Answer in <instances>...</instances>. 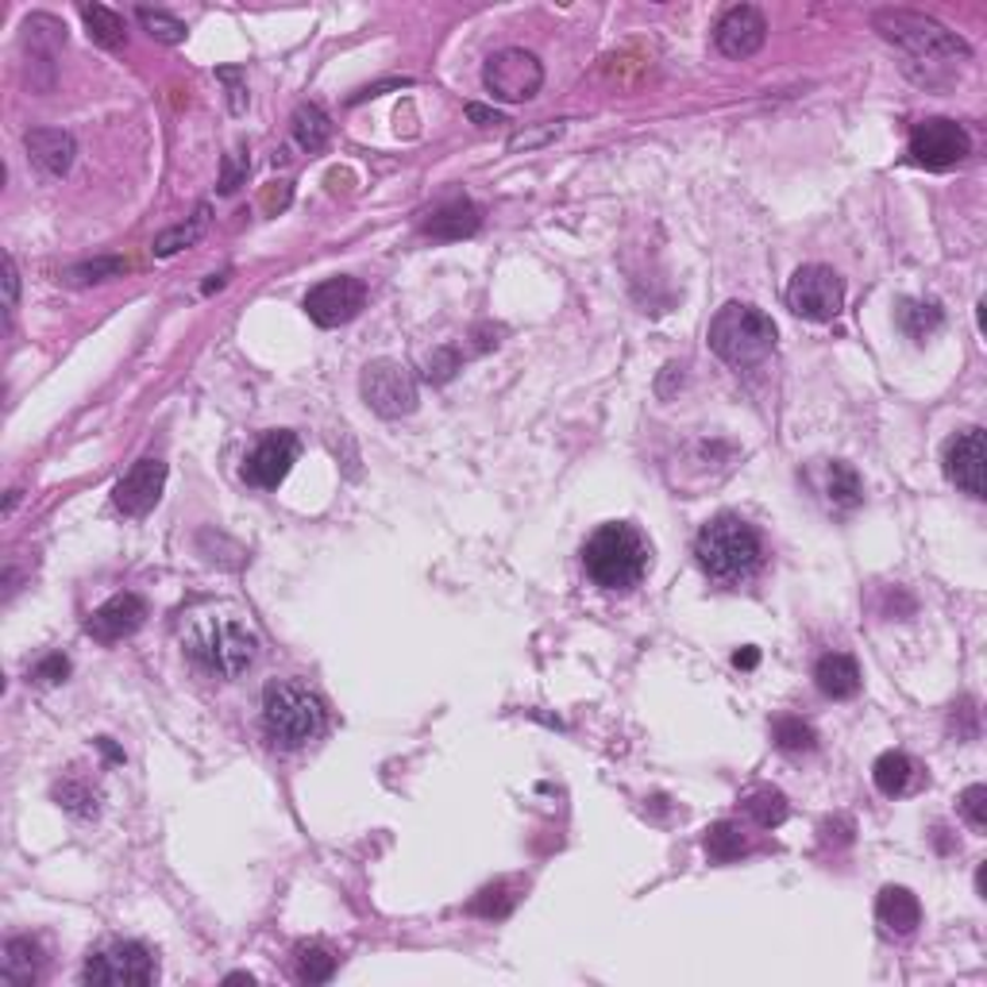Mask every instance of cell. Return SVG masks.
Returning a JSON list of instances; mask_svg holds the SVG:
<instances>
[{"label": "cell", "instance_id": "1", "mask_svg": "<svg viewBox=\"0 0 987 987\" xmlns=\"http://www.w3.org/2000/svg\"><path fill=\"white\" fill-rule=\"evenodd\" d=\"M181 645L209 675L236 679L255 663L259 637L232 606H201L181 621Z\"/></svg>", "mask_w": 987, "mask_h": 987}, {"label": "cell", "instance_id": "2", "mask_svg": "<svg viewBox=\"0 0 987 987\" xmlns=\"http://www.w3.org/2000/svg\"><path fill=\"white\" fill-rule=\"evenodd\" d=\"M648 563H653V548L641 537L637 525L628 521L598 525L587 544H583V567L602 590L637 587L645 579Z\"/></svg>", "mask_w": 987, "mask_h": 987}, {"label": "cell", "instance_id": "3", "mask_svg": "<svg viewBox=\"0 0 987 987\" xmlns=\"http://www.w3.org/2000/svg\"><path fill=\"white\" fill-rule=\"evenodd\" d=\"M694 555H698L702 572L718 583L749 579L764 560V540L744 517L718 514L714 521L702 525L698 540H694Z\"/></svg>", "mask_w": 987, "mask_h": 987}, {"label": "cell", "instance_id": "4", "mask_svg": "<svg viewBox=\"0 0 987 987\" xmlns=\"http://www.w3.org/2000/svg\"><path fill=\"white\" fill-rule=\"evenodd\" d=\"M262 726L278 749H305L325 733V706L305 683L278 679L262 691Z\"/></svg>", "mask_w": 987, "mask_h": 987}, {"label": "cell", "instance_id": "5", "mask_svg": "<svg viewBox=\"0 0 987 987\" xmlns=\"http://www.w3.org/2000/svg\"><path fill=\"white\" fill-rule=\"evenodd\" d=\"M710 351L729 367H756L775 351V320L756 305L729 302L710 320Z\"/></svg>", "mask_w": 987, "mask_h": 987}, {"label": "cell", "instance_id": "6", "mask_svg": "<svg viewBox=\"0 0 987 987\" xmlns=\"http://www.w3.org/2000/svg\"><path fill=\"white\" fill-rule=\"evenodd\" d=\"M872 27L888 43L910 50L914 58H926V62H964L968 58V47L949 27H941L938 20L923 16V12L883 9L872 16Z\"/></svg>", "mask_w": 987, "mask_h": 987}, {"label": "cell", "instance_id": "7", "mask_svg": "<svg viewBox=\"0 0 987 987\" xmlns=\"http://www.w3.org/2000/svg\"><path fill=\"white\" fill-rule=\"evenodd\" d=\"M82 979L93 987H148L158 979V961L139 941H108L85 961Z\"/></svg>", "mask_w": 987, "mask_h": 987}, {"label": "cell", "instance_id": "8", "mask_svg": "<svg viewBox=\"0 0 987 987\" xmlns=\"http://www.w3.org/2000/svg\"><path fill=\"white\" fill-rule=\"evenodd\" d=\"M482 85L506 105H521V101H532L544 85V66L532 50L521 47H506L498 55L486 58V70H482Z\"/></svg>", "mask_w": 987, "mask_h": 987}, {"label": "cell", "instance_id": "9", "mask_svg": "<svg viewBox=\"0 0 987 987\" xmlns=\"http://www.w3.org/2000/svg\"><path fill=\"white\" fill-rule=\"evenodd\" d=\"M787 305L791 313H799L802 320H833L845 305V282L833 267H822V262H810V267H799L787 282Z\"/></svg>", "mask_w": 987, "mask_h": 987}, {"label": "cell", "instance_id": "10", "mask_svg": "<svg viewBox=\"0 0 987 987\" xmlns=\"http://www.w3.org/2000/svg\"><path fill=\"white\" fill-rule=\"evenodd\" d=\"M363 401L375 409L378 416H409L416 409V378L398 360H375L363 367L360 378Z\"/></svg>", "mask_w": 987, "mask_h": 987}, {"label": "cell", "instance_id": "11", "mask_svg": "<svg viewBox=\"0 0 987 987\" xmlns=\"http://www.w3.org/2000/svg\"><path fill=\"white\" fill-rule=\"evenodd\" d=\"M968 155H972V139L956 120L930 116V120L914 124L910 158L918 166H926V171H953V166L964 163Z\"/></svg>", "mask_w": 987, "mask_h": 987}, {"label": "cell", "instance_id": "12", "mask_svg": "<svg viewBox=\"0 0 987 987\" xmlns=\"http://www.w3.org/2000/svg\"><path fill=\"white\" fill-rule=\"evenodd\" d=\"M363 305H367V286L351 274L325 278L320 286H313L309 294H305V313H309L320 328L348 325V320L360 317Z\"/></svg>", "mask_w": 987, "mask_h": 987}, {"label": "cell", "instance_id": "13", "mask_svg": "<svg viewBox=\"0 0 987 987\" xmlns=\"http://www.w3.org/2000/svg\"><path fill=\"white\" fill-rule=\"evenodd\" d=\"M297 451H302V440L294 433H267L244 459V479L259 490H274L278 482L286 479L290 467L297 463Z\"/></svg>", "mask_w": 987, "mask_h": 987}, {"label": "cell", "instance_id": "14", "mask_svg": "<svg viewBox=\"0 0 987 987\" xmlns=\"http://www.w3.org/2000/svg\"><path fill=\"white\" fill-rule=\"evenodd\" d=\"M163 486H166V463L163 459H155V456H148V459H139V463L131 467L120 482H116L113 502H116L120 514L143 517V514H151V509L158 506Z\"/></svg>", "mask_w": 987, "mask_h": 987}, {"label": "cell", "instance_id": "15", "mask_svg": "<svg viewBox=\"0 0 987 987\" xmlns=\"http://www.w3.org/2000/svg\"><path fill=\"white\" fill-rule=\"evenodd\" d=\"M984 463H987V451H984V428H964L949 440L945 448V474L949 482L968 494V498H984Z\"/></svg>", "mask_w": 987, "mask_h": 987}, {"label": "cell", "instance_id": "16", "mask_svg": "<svg viewBox=\"0 0 987 987\" xmlns=\"http://www.w3.org/2000/svg\"><path fill=\"white\" fill-rule=\"evenodd\" d=\"M764 39H767V20H764V12L752 9V4H733V9L718 20V27H714V43H718V50L729 58L756 55V50L764 47Z\"/></svg>", "mask_w": 987, "mask_h": 987}, {"label": "cell", "instance_id": "17", "mask_svg": "<svg viewBox=\"0 0 987 987\" xmlns=\"http://www.w3.org/2000/svg\"><path fill=\"white\" fill-rule=\"evenodd\" d=\"M143 618H148V602L139 595H131V590H124V595H113L97 613H93L90 633L97 641H105V645H113V641L131 637V633L143 625Z\"/></svg>", "mask_w": 987, "mask_h": 987}, {"label": "cell", "instance_id": "18", "mask_svg": "<svg viewBox=\"0 0 987 987\" xmlns=\"http://www.w3.org/2000/svg\"><path fill=\"white\" fill-rule=\"evenodd\" d=\"M876 923L891 938H910L918 930V923H923V903L906 888H883L880 898H876Z\"/></svg>", "mask_w": 987, "mask_h": 987}, {"label": "cell", "instance_id": "19", "mask_svg": "<svg viewBox=\"0 0 987 987\" xmlns=\"http://www.w3.org/2000/svg\"><path fill=\"white\" fill-rule=\"evenodd\" d=\"M24 148H27V155H32V163L39 166L43 174H50V178H62V174L70 171V163H74V139L58 128L27 131Z\"/></svg>", "mask_w": 987, "mask_h": 987}, {"label": "cell", "instance_id": "20", "mask_svg": "<svg viewBox=\"0 0 987 987\" xmlns=\"http://www.w3.org/2000/svg\"><path fill=\"white\" fill-rule=\"evenodd\" d=\"M482 213L474 209L467 197H456V201H444L440 209H433L425 221V232L436 239H463L471 232H479Z\"/></svg>", "mask_w": 987, "mask_h": 987}, {"label": "cell", "instance_id": "21", "mask_svg": "<svg viewBox=\"0 0 987 987\" xmlns=\"http://www.w3.org/2000/svg\"><path fill=\"white\" fill-rule=\"evenodd\" d=\"M918 779H923V767L914 764L906 752H883V756L872 764L876 791L888 795V799H898V795H906L910 787H918Z\"/></svg>", "mask_w": 987, "mask_h": 987}, {"label": "cell", "instance_id": "22", "mask_svg": "<svg viewBox=\"0 0 987 987\" xmlns=\"http://www.w3.org/2000/svg\"><path fill=\"white\" fill-rule=\"evenodd\" d=\"M814 683L825 698H853L860 691V668L853 656L845 653H830L818 660L814 668Z\"/></svg>", "mask_w": 987, "mask_h": 987}, {"label": "cell", "instance_id": "23", "mask_svg": "<svg viewBox=\"0 0 987 987\" xmlns=\"http://www.w3.org/2000/svg\"><path fill=\"white\" fill-rule=\"evenodd\" d=\"M39 968H43V949L35 945L32 938H12L9 945H4V956H0V976H4V984H16V987H27L39 979Z\"/></svg>", "mask_w": 987, "mask_h": 987}, {"label": "cell", "instance_id": "24", "mask_svg": "<svg viewBox=\"0 0 987 987\" xmlns=\"http://www.w3.org/2000/svg\"><path fill=\"white\" fill-rule=\"evenodd\" d=\"M702 849H706L710 860H718V865H729V860L749 853V837H744V830L737 822H714L706 830V837H702Z\"/></svg>", "mask_w": 987, "mask_h": 987}, {"label": "cell", "instance_id": "25", "mask_svg": "<svg viewBox=\"0 0 987 987\" xmlns=\"http://www.w3.org/2000/svg\"><path fill=\"white\" fill-rule=\"evenodd\" d=\"M294 968L302 984H328L336 976V953L320 941H302L294 949Z\"/></svg>", "mask_w": 987, "mask_h": 987}, {"label": "cell", "instance_id": "26", "mask_svg": "<svg viewBox=\"0 0 987 987\" xmlns=\"http://www.w3.org/2000/svg\"><path fill=\"white\" fill-rule=\"evenodd\" d=\"M517 898H521V883L498 880V883H490V888H482L479 895L471 898L467 910L479 914V918H506V914L517 906Z\"/></svg>", "mask_w": 987, "mask_h": 987}, {"label": "cell", "instance_id": "27", "mask_svg": "<svg viewBox=\"0 0 987 987\" xmlns=\"http://www.w3.org/2000/svg\"><path fill=\"white\" fill-rule=\"evenodd\" d=\"M744 814L760 825V830H775V825H784L791 807H787L784 791H775V787H756V791L744 799Z\"/></svg>", "mask_w": 987, "mask_h": 987}, {"label": "cell", "instance_id": "28", "mask_svg": "<svg viewBox=\"0 0 987 987\" xmlns=\"http://www.w3.org/2000/svg\"><path fill=\"white\" fill-rule=\"evenodd\" d=\"M82 20H85V27H90V39L101 43L105 50H120L124 39H128L124 20L116 16L113 9H105V4H82Z\"/></svg>", "mask_w": 987, "mask_h": 987}, {"label": "cell", "instance_id": "29", "mask_svg": "<svg viewBox=\"0 0 987 987\" xmlns=\"http://www.w3.org/2000/svg\"><path fill=\"white\" fill-rule=\"evenodd\" d=\"M825 494H830L833 506L853 509V506H860V502H865V482H860V474L853 471L849 463L833 459V463H830V479H825Z\"/></svg>", "mask_w": 987, "mask_h": 987}, {"label": "cell", "instance_id": "30", "mask_svg": "<svg viewBox=\"0 0 987 987\" xmlns=\"http://www.w3.org/2000/svg\"><path fill=\"white\" fill-rule=\"evenodd\" d=\"M294 139L305 151H320L332 139V120L317 105H297L294 113Z\"/></svg>", "mask_w": 987, "mask_h": 987}, {"label": "cell", "instance_id": "31", "mask_svg": "<svg viewBox=\"0 0 987 987\" xmlns=\"http://www.w3.org/2000/svg\"><path fill=\"white\" fill-rule=\"evenodd\" d=\"M772 741H775V749H784V752H814L818 733L802 718H795V714H779V718L772 721Z\"/></svg>", "mask_w": 987, "mask_h": 987}, {"label": "cell", "instance_id": "32", "mask_svg": "<svg viewBox=\"0 0 987 987\" xmlns=\"http://www.w3.org/2000/svg\"><path fill=\"white\" fill-rule=\"evenodd\" d=\"M204 224H209V209L201 204L193 221L178 224V228H166L163 236L155 239V255H158V259H171V255H178V251H186V247H193L197 239H201Z\"/></svg>", "mask_w": 987, "mask_h": 987}, {"label": "cell", "instance_id": "33", "mask_svg": "<svg viewBox=\"0 0 987 987\" xmlns=\"http://www.w3.org/2000/svg\"><path fill=\"white\" fill-rule=\"evenodd\" d=\"M898 325L914 340H926V336H933L941 328V309L933 302H906L898 309Z\"/></svg>", "mask_w": 987, "mask_h": 987}, {"label": "cell", "instance_id": "34", "mask_svg": "<svg viewBox=\"0 0 987 987\" xmlns=\"http://www.w3.org/2000/svg\"><path fill=\"white\" fill-rule=\"evenodd\" d=\"M55 799H58V807H66L70 814H78V818H93L101 810L97 807V791H93L85 779H74V775L55 787Z\"/></svg>", "mask_w": 987, "mask_h": 987}, {"label": "cell", "instance_id": "35", "mask_svg": "<svg viewBox=\"0 0 987 987\" xmlns=\"http://www.w3.org/2000/svg\"><path fill=\"white\" fill-rule=\"evenodd\" d=\"M124 270H128L124 259H93V262H82V267L70 270L66 282H70V286H90V282H105V278L124 274Z\"/></svg>", "mask_w": 987, "mask_h": 987}, {"label": "cell", "instance_id": "36", "mask_svg": "<svg viewBox=\"0 0 987 987\" xmlns=\"http://www.w3.org/2000/svg\"><path fill=\"white\" fill-rule=\"evenodd\" d=\"M139 24L148 27L151 35H155L158 43H181L186 39V24L174 16H166V12H155V9H139Z\"/></svg>", "mask_w": 987, "mask_h": 987}, {"label": "cell", "instance_id": "37", "mask_svg": "<svg viewBox=\"0 0 987 987\" xmlns=\"http://www.w3.org/2000/svg\"><path fill=\"white\" fill-rule=\"evenodd\" d=\"M961 814L968 818L972 830H987V787L972 784L968 791L961 795Z\"/></svg>", "mask_w": 987, "mask_h": 987}, {"label": "cell", "instance_id": "38", "mask_svg": "<svg viewBox=\"0 0 987 987\" xmlns=\"http://www.w3.org/2000/svg\"><path fill=\"white\" fill-rule=\"evenodd\" d=\"M66 675H70V660H66L62 653H47V656H43V660L32 668V679H35V683H39V686H55V683H62Z\"/></svg>", "mask_w": 987, "mask_h": 987}, {"label": "cell", "instance_id": "39", "mask_svg": "<svg viewBox=\"0 0 987 987\" xmlns=\"http://www.w3.org/2000/svg\"><path fill=\"white\" fill-rule=\"evenodd\" d=\"M247 171H251V158L244 155V151H232L228 158H224V174H221V193H236L239 186L247 181Z\"/></svg>", "mask_w": 987, "mask_h": 987}, {"label": "cell", "instance_id": "40", "mask_svg": "<svg viewBox=\"0 0 987 987\" xmlns=\"http://www.w3.org/2000/svg\"><path fill=\"white\" fill-rule=\"evenodd\" d=\"M456 371H459V355L451 348L436 351L433 360H428V378H436V383H448Z\"/></svg>", "mask_w": 987, "mask_h": 987}, {"label": "cell", "instance_id": "41", "mask_svg": "<svg viewBox=\"0 0 987 987\" xmlns=\"http://www.w3.org/2000/svg\"><path fill=\"white\" fill-rule=\"evenodd\" d=\"M953 729H956V737H964V741L976 737V702L972 698H964L961 706H953Z\"/></svg>", "mask_w": 987, "mask_h": 987}, {"label": "cell", "instance_id": "42", "mask_svg": "<svg viewBox=\"0 0 987 987\" xmlns=\"http://www.w3.org/2000/svg\"><path fill=\"white\" fill-rule=\"evenodd\" d=\"M290 197H294V186H290V181H274V186H270L267 193H262V213L274 216L278 209H286Z\"/></svg>", "mask_w": 987, "mask_h": 987}, {"label": "cell", "instance_id": "43", "mask_svg": "<svg viewBox=\"0 0 987 987\" xmlns=\"http://www.w3.org/2000/svg\"><path fill=\"white\" fill-rule=\"evenodd\" d=\"M467 120H471L474 128H498V124H506V116H502L498 108H486V105H467Z\"/></svg>", "mask_w": 987, "mask_h": 987}, {"label": "cell", "instance_id": "44", "mask_svg": "<svg viewBox=\"0 0 987 987\" xmlns=\"http://www.w3.org/2000/svg\"><path fill=\"white\" fill-rule=\"evenodd\" d=\"M221 82L232 85V113H244V90H239V70H221Z\"/></svg>", "mask_w": 987, "mask_h": 987}, {"label": "cell", "instance_id": "45", "mask_svg": "<svg viewBox=\"0 0 987 987\" xmlns=\"http://www.w3.org/2000/svg\"><path fill=\"white\" fill-rule=\"evenodd\" d=\"M4 286H9V309H16V294H20V274H16V262H4Z\"/></svg>", "mask_w": 987, "mask_h": 987}, {"label": "cell", "instance_id": "46", "mask_svg": "<svg viewBox=\"0 0 987 987\" xmlns=\"http://www.w3.org/2000/svg\"><path fill=\"white\" fill-rule=\"evenodd\" d=\"M733 663H737V668H744V671H752L760 663V653H756V648H744V653L733 656Z\"/></svg>", "mask_w": 987, "mask_h": 987}, {"label": "cell", "instance_id": "47", "mask_svg": "<svg viewBox=\"0 0 987 987\" xmlns=\"http://www.w3.org/2000/svg\"><path fill=\"white\" fill-rule=\"evenodd\" d=\"M97 744H101V752H105V756H108V760H124V752H120V749H116V744H113V741H108V737H101V741H97Z\"/></svg>", "mask_w": 987, "mask_h": 987}, {"label": "cell", "instance_id": "48", "mask_svg": "<svg viewBox=\"0 0 987 987\" xmlns=\"http://www.w3.org/2000/svg\"><path fill=\"white\" fill-rule=\"evenodd\" d=\"M224 282H228V274H213L209 282H204V294H213V290H221Z\"/></svg>", "mask_w": 987, "mask_h": 987}, {"label": "cell", "instance_id": "49", "mask_svg": "<svg viewBox=\"0 0 987 987\" xmlns=\"http://www.w3.org/2000/svg\"><path fill=\"white\" fill-rule=\"evenodd\" d=\"M228 984H255V976H247V972H232Z\"/></svg>", "mask_w": 987, "mask_h": 987}]
</instances>
